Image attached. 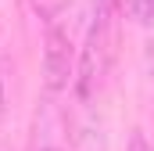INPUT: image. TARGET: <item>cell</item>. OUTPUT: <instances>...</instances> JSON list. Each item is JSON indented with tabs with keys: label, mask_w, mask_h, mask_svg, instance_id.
<instances>
[{
	"label": "cell",
	"mask_w": 154,
	"mask_h": 151,
	"mask_svg": "<svg viewBox=\"0 0 154 151\" xmlns=\"http://www.w3.org/2000/svg\"><path fill=\"white\" fill-rule=\"evenodd\" d=\"M115 43V11L111 0H97L93 14H90V29H86V43L79 54V69H75V90L82 101L93 97V90L100 86V79L111 65V47Z\"/></svg>",
	"instance_id": "6da1fadb"
},
{
	"label": "cell",
	"mask_w": 154,
	"mask_h": 151,
	"mask_svg": "<svg viewBox=\"0 0 154 151\" xmlns=\"http://www.w3.org/2000/svg\"><path fill=\"white\" fill-rule=\"evenodd\" d=\"M75 83V47L68 40V29L54 22H47V43H43V86L47 94H61Z\"/></svg>",
	"instance_id": "7a4b0ae2"
},
{
	"label": "cell",
	"mask_w": 154,
	"mask_h": 151,
	"mask_svg": "<svg viewBox=\"0 0 154 151\" xmlns=\"http://www.w3.org/2000/svg\"><path fill=\"white\" fill-rule=\"evenodd\" d=\"M32 151H68V126L61 108L47 97L36 112V126H32Z\"/></svg>",
	"instance_id": "3957f363"
},
{
	"label": "cell",
	"mask_w": 154,
	"mask_h": 151,
	"mask_svg": "<svg viewBox=\"0 0 154 151\" xmlns=\"http://www.w3.org/2000/svg\"><path fill=\"white\" fill-rule=\"evenodd\" d=\"M125 11L136 25H154V0H125Z\"/></svg>",
	"instance_id": "277c9868"
},
{
	"label": "cell",
	"mask_w": 154,
	"mask_h": 151,
	"mask_svg": "<svg viewBox=\"0 0 154 151\" xmlns=\"http://www.w3.org/2000/svg\"><path fill=\"white\" fill-rule=\"evenodd\" d=\"M57 4H61V0H36L39 14H43L47 22H54V14H57Z\"/></svg>",
	"instance_id": "5b68a950"
},
{
	"label": "cell",
	"mask_w": 154,
	"mask_h": 151,
	"mask_svg": "<svg viewBox=\"0 0 154 151\" xmlns=\"http://www.w3.org/2000/svg\"><path fill=\"white\" fill-rule=\"evenodd\" d=\"M129 151H154V148L147 144V137H143V133H133V137H129Z\"/></svg>",
	"instance_id": "8992f818"
},
{
	"label": "cell",
	"mask_w": 154,
	"mask_h": 151,
	"mask_svg": "<svg viewBox=\"0 0 154 151\" xmlns=\"http://www.w3.org/2000/svg\"><path fill=\"white\" fill-rule=\"evenodd\" d=\"M4 112H7V90H4V72H0V122H4Z\"/></svg>",
	"instance_id": "52a82bcc"
}]
</instances>
